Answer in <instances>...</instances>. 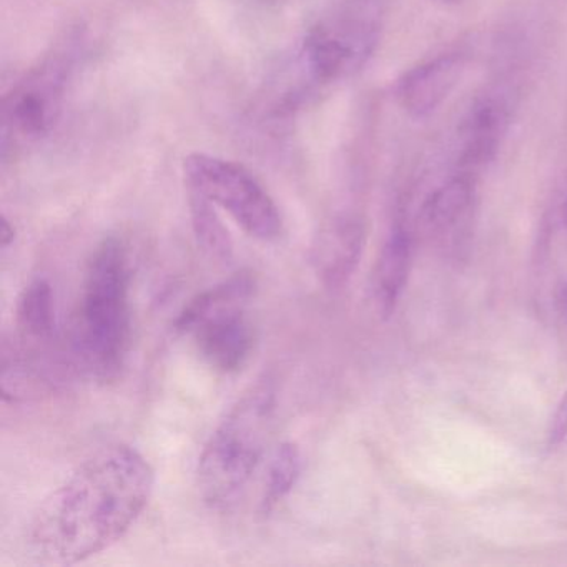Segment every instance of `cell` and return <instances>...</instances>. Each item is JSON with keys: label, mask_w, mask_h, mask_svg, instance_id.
I'll return each instance as SVG.
<instances>
[{"label": "cell", "mask_w": 567, "mask_h": 567, "mask_svg": "<svg viewBox=\"0 0 567 567\" xmlns=\"http://www.w3.org/2000/svg\"><path fill=\"white\" fill-rule=\"evenodd\" d=\"M154 486V467L137 447H102L44 497L29 523V550L54 566L107 550L137 523Z\"/></svg>", "instance_id": "obj_1"}, {"label": "cell", "mask_w": 567, "mask_h": 567, "mask_svg": "<svg viewBox=\"0 0 567 567\" xmlns=\"http://www.w3.org/2000/svg\"><path fill=\"white\" fill-rule=\"evenodd\" d=\"M131 268L118 237L92 250L72 327V348L81 367L99 380L117 377L131 341Z\"/></svg>", "instance_id": "obj_2"}, {"label": "cell", "mask_w": 567, "mask_h": 567, "mask_svg": "<svg viewBox=\"0 0 567 567\" xmlns=\"http://www.w3.org/2000/svg\"><path fill=\"white\" fill-rule=\"evenodd\" d=\"M277 383L264 374L241 393L205 444L197 466V486L210 507L237 499L270 444L277 416Z\"/></svg>", "instance_id": "obj_3"}, {"label": "cell", "mask_w": 567, "mask_h": 567, "mask_svg": "<svg viewBox=\"0 0 567 567\" xmlns=\"http://www.w3.org/2000/svg\"><path fill=\"white\" fill-rule=\"evenodd\" d=\"M255 288L251 271H237L192 298L175 320V330L190 334L202 360L218 373H238L250 360L255 333L245 305Z\"/></svg>", "instance_id": "obj_4"}, {"label": "cell", "mask_w": 567, "mask_h": 567, "mask_svg": "<svg viewBox=\"0 0 567 567\" xmlns=\"http://www.w3.org/2000/svg\"><path fill=\"white\" fill-rule=\"evenodd\" d=\"M386 0H338L305 34L298 65L310 87L333 84L360 71L373 55Z\"/></svg>", "instance_id": "obj_5"}, {"label": "cell", "mask_w": 567, "mask_h": 567, "mask_svg": "<svg viewBox=\"0 0 567 567\" xmlns=\"http://www.w3.org/2000/svg\"><path fill=\"white\" fill-rule=\"evenodd\" d=\"M75 41L62 42L38 62L2 105V157L28 148L51 134L62 111L65 91L74 71Z\"/></svg>", "instance_id": "obj_6"}, {"label": "cell", "mask_w": 567, "mask_h": 567, "mask_svg": "<svg viewBox=\"0 0 567 567\" xmlns=\"http://www.w3.org/2000/svg\"><path fill=\"white\" fill-rule=\"evenodd\" d=\"M184 175L187 188L227 212L251 238L270 244L284 234L280 208L244 165L195 152L185 157Z\"/></svg>", "instance_id": "obj_7"}, {"label": "cell", "mask_w": 567, "mask_h": 567, "mask_svg": "<svg viewBox=\"0 0 567 567\" xmlns=\"http://www.w3.org/2000/svg\"><path fill=\"white\" fill-rule=\"evenodd\" d=\"M364 247V227L353 215H340L328 221L311 248V265L318 280L338 290L357 270Z\"/></svg>", "instance_id": "obj_8"}, {"label": "cell", "mask_w": 567, "mask_h": 567, "mask_svg": "<svg viewBox=\"0 0 567 567\" xmlns=\"http://www.w3.org/2000/svg\"><path fill=\"white\" fill-rule=\"evenodd\" d=\"M463 71V58L456 54L441 55L411 69L398 84L400 104L413 117H426L450 97Z\"/></svg>", "instance_id": "obj_9"}, {"label": "cell", "mask_w": 567, "mask_h": 567, "mask_svg": "<svg viewBox=\"0 0 567 567\" xmlns=\"http://www.w3.org/2000/svg\"><path fill=\"white\" fill-rule=\"evenodd\" d=\"M411 237L406 228L396 225L391 230L374 270V297L381 313L390 315L396 307L410 275Z\"/></svg>", "instance_id": "obj_10"}, {"label": "cell", "mask_w": 567, "mask_h": 567, "mask_svg": "<svg viewBox=\"0 0 567 567\" xmlns=\"http://www.w3.org/2000/svg\"><path fill=\"white\" fill-rule=\"evenodd\" d=\"M16 323L22 340L45 343L54 334V298L45 278H34L25 285L16 308Z\"/></svg>", "instance_id": "obj_11"}, {"label": "cell", "mask_w": 567, "mask_h": 567, "mask_svg": "<svg viewBox=\"0 0 567 567\" xmlns=\"http://www.w3.org/2000/svg\"><path fill=\"white\" fill-rule=\"evenodd\" d=\"M303 471V457L300 447L291 441L278 444L271 454L268 464L267 480H265L264 496L260 501V511L264 516L274 513L278 504L295 489Z\"/></svg>", "instance_id": "obj_12"}, {"label": "cell", "mask_w": 567, "mask_h": 567, "mask_svg": "<svg viewBox=\"0 0 567 567\" xmlns=\"http://www.w3.org/2000/svg\"><path fill=\"white\" fill-rule=\"evenodd\" d=\"M188 190L192 227L198 245L205 254L218 261H230L234 257V240L218 215L217 207L197 192Z\"/></svg>", "instance_id": "obj_13"}, {"label": "cell", "mask_w": 567, "mask_h": 567, "mask_svg": "<svg viewBox=\"0 0 567 567\" xmlns=\"http://www.w3.org/2000/svg\"><path fill=\"white\" fill-rule=\"evenodd\" d=\"M473 202L470 178H453L450 184L434 192L424 207L427 225L437 234H450L463 221Z\"/></svg>", "instance_id": "obj_14"}, {"label": "cell", "mask_w": 567, "mask_h": 567, "mask_svg": "<svg viewBox=\"0 0 567 567\" xmlns=\"http://www.w3.org/2000/svg\"><path fill=\"white\" fill-rule=\"evenodd\" d=\"M567 436V391L564 393L563 400H560L559 406H557L556 414H554L553 426L549 431V444L550 446H557L563 443Z\"/></svg>", "instance_id": "obj_15"}, {"label": "cell", "mask_w": 567, "mask_h": 567, "mask_svg": "<svg viewBox=\"0 0 567 567\" xmlns=\"http://www.w3.org/2000/svg\"><path fill=\"white\" fill-rule=\"evenodd\" d=\"M16 240V228L14 225L9 221V218L2 217V228H0V241H2V248H8L9 245L14 244Z\"/></svg>", "instance_id": "obj_16"}, {"label": "cell", "mask_w": 567, "mask_h": 567, "mask_svg": "<svg viewBox=\"0 0 567 567\" xmlns=\"http://www.w3.org/2000/svg\"><path fill=\"white\" fill-rule=\"evenodd\" d=\"M254 2H258L261 6H278L281 2H287V0H254Z\"/></svg>", "instance_id": "obj_17"}, {"label": "cell", "mask_w": 567, "mask_h": 567, "mask_svg": "<svg viewBox=\"0 0 567 567\" xmlns=\"http://www.w3.org/2000/svg\"><path fill=\"white\" fill-rule=\"evenodd\" d=\"M440 2H443V4H457L461 0H440Z\"/></svg>", "instance_id": "obj_18"}]
</instances>
